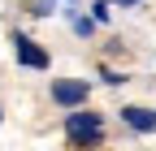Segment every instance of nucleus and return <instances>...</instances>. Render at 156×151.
I'll return each instance as SVG.
<instances>
[{
  "instance_id": "nucleus-9",
  "label": "nucleus",
  "mask_w": 156,
  "mask_h": 151,
  "mask_svg": "<svg viewBox=\"0 0 156 151\" xmlns=\"http://www.w3.org/2000/svg\"><path fill=\"white\" fill-rule=\"evenodd\" d=\"M117 5H126V9H130V5H143V0H117Z\"/></svg>"
},
{
  "instance_id": "nucleus-2",
  "label": "nucleus",
  "mask_w": 156,
  "mask_h": 151,
  "mask_svg": "<svg viewBox=\"0 0 156 151\" xmlns=\"http://www.w3.org/2000/svg\"><path fill=\"white\" fill-rule=\"evenodd\" d=\"M48 95H52V104L61 108V112H74V108H87L91 82H87V78H52Z\"/></svg>"
},
{
  "instance_id": "nucleus-3",
  "label": "nucleus",
  "mask_w": 156,
  "mask_h": 151,
  "mask_svg": "<svg viewBox=\"0 0 156 151\" xmlns=\"http://www.w3.org/2000/svg\"><path fill=\"white\" fill-rule=\"evenodd\" d=\"M13 56H17V65H22V69H35V73H44V69L52 65V56L39 48L30 35H13Z\"/></svg>"
},
{
  "instance_id": "nucleus-6",
  "label": "nucleus",
  "mask_w": 156,
  "mask_h": 151,
  "mask_svg": "<svg viewBox=\"0 0 156 151\" xmlns=\"http://www.w3.org/2000/svg\"><path fill=\"white\" fill-rule=\"evenodd\" d=\"M91 22H95V26L108 22V0H95V5H91Z\"/></svg>"
},
{
  "instance_id": "nucleus-7",
  "label": "nucleus",
  "mask_w": 156,
  "mask_h": 151,
  "mask_svg": "<svg viewBox=\"0 0 156 151\" xmlns=\"http://www.w3.org/2000/svg\"><path fill=\"white\" fill-rule=\"evenodd\" d=\"M100 82H104V86H122L126 73H117V69H100Z\"/></svg>"
},
{
  "instance_id": "nucleus-10",
  "label": "nucleus",
  "mask_w": 156,
  "mask_h": 151,
  "mask_svg": "<svg viewBox=\"0 0 156 151\" xmlns=\"http://www.w3.org/2000/svg\"><path fill=\"white\" fill-rule=\"evenodd\" d=\"M0 121H5V112H0Z\"/></svg>"
},
{
  "instance_id": "nucleus-5",
  "label": "nucleus",
  "mask_w": 156,
  "mask_h": 151,
  "mask_svg": "<svg viewBox=\"0 0 156 151\" xmlns=\"http://www.w3.org/2000/svg\"><path fill=\"white\" fill-rule=\"evenodd\" d=\"M69 26H74V35H83V39L95 30V22H91V17H78V13H69Z\"/></svg>"
},
{
  "instance_id": "nucleus-11",
  "label": "nucleus",
  "mask_w": 156,
  "mask_h": 151,
  "mask_svg": "<svg viewBox=\"0 0 156 151\" xmlns=\"http://www.w3.org/2000/svg\"><path fill=\"white\" fill-rule=\"evenodd\" d=\"M69 5H78V0H69Z\"/></svg>"
},
{
  "instance_id": "nucleus-4",
  "label": "nucleus",
  "mask_w": 156,
  "mask_h": 151,
  "mask_svg": "<svg viewBox=\"0 0 156 151\" xmlns=\"http://www.w3.org/2000/svg\"><path fill=\"white\" fill-rule=\"evenodd\" d=\"M122 125H126V129H134V134H156V108L126 104V108H122Z\"/></svg>"
},
{
  "instance_id": "nucleus-1",
  "label": "nucleus",
  "mask_w": 156,
  "mask_h": 151,
  "mask_svg": "<svg viewBox=\"0 0 156 151\" xmlns=\"http://www.w3.org/2000/svg\"><path fill=\"white\" fill-rule=\"evenodd\" d=\"M61 134H65L69 147L91 151V147H100V143H104V117H100V112H91V108H74V112H65Z\"/></svg>"
},
{
  "instance_id": "nucleus-8",
  "label": "nucleus",
  "mask_w": 156,
  "mask_h": 151,
  "mask_svg": "<svg viewBox=\"0 0 156 151\" xmlns=\"http://www.w3.org/2000/svg\"><path fill=\"white\" fill-rule=\"evenodd\" d=\"M30 13H35V17H48V13H52V0H35Z\"/></svg>"
}]
</instances>
